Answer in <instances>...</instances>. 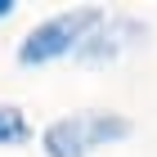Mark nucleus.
<instances>
[{
	"label": "nucleus",
	"mask_w": 157,
	"mask_h": 157,
	"mask_svg": "<svg viewBox=\"0 0 157 157\" xmlns=\"http://www.w3.org/2000/svg\"><path fill=\"white\" fill-rule=\"evenodd\" d=\"M130 121L121 117V112H72V117H59L49 121L45 135H40V153L45 157H94L99 148L108 144H121V139H130Z\"/></svg>",
	"instance_id": "nucleus-1"
},
{
	"label": "nucleus",
	"mask_w": 157,
	"mask_h": 157,
	"mask_svg": "<svg viewBox=\"0 0 157 157\" xmlns=\"http://www.w3.org/2000/svg\"><path fill=\"white\" fill-rule=\"evenodd\" d=\"M103 18H108L103 9H63L45 23H36L18 40V63L23 67H45V63H59L67 54H81V45L94 36V27Z\"/></svg>",
	"instance_id": "nucleus-2"
},
{
	"label": "nucleus",
	"mask_w": 157,
	"mask_h": 157,
	"mask_svg": "<svg viewBox=\"0 0 157 157\" xmlns=\"http://www.w3.org/2000/svg\"><path fill=\"white\" fill-rule=\"evenodd\" d=\"M144 36H148V27L135 23V18H103V23L94 27V36L81 45V54H76V59H81V63H112L117 54L135 49Z\"/></svg>",
	"instance_id": "nucleus-3"
},
{
	"label": "nucleus",
	"mask_w": 157,
	"mask_h": 157,
	"mask_svg": "<svg viewBox=\"0 0 157 157\" xmlns=\"http://www.w3.org/2000/svg\"><path fill=\"white\" fill-rule=\"evenodd\" d=\"M32 139V121L23 117V108L0 103V148H23Z\"/></svg>",
	"instance_id": "nucleus-4"
},
{
	"label": "nucleus",
	"mask_w": 157,
	"mask_h": 157,
	"mask_svg": "<svg viewBox=\"0 0 157 157\" xmlns=\"http://www.w3.org/2000/svg\"><path fill=\"white\" fill-rule=\"evenodd\" d=\"M13 9H18L13 0H0V23H5V18H13Z\"/></svg>",
	"instance_id": "nucleus-5"
}]
</instances>
